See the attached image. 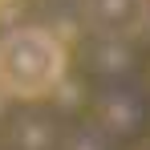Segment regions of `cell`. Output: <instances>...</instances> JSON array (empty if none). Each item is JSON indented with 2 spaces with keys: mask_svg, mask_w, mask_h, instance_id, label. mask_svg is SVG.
Returning a JSON list of instances; mask_svg holds the SVG:
<instances>
[{
  "mask_svg": "<svg viewBox=\"0 0 150 150\" xmlns=\"http://www.w3.org/2000/svg\"><path fill=\"white\" fill-rule=\"evenodd\" d=\"M93 65H98V73H105V77H126L138 65V53H134V45H130L126 37H101L98 53H93Z\"/></svg>",
  "mask_w": 150,
  "mask_h": 150,
  "instance_id": "4",
  "label": "cell"
},
{
  "mask_svg": "<svg viewBox=\"0 0 150 150\" xmlns=\"http://www.w3.org/2000/svg\"><path fill=\"white\" fill-rule=\"evenodd\" d=\"M73 150H110V146H105L101 138H93V134H89V138H77V142H73Z\"/></svg>",
  "mask_w": 150,
  "mask_h": 150,
  "instance_id": "5",
  "label": "cell"
},
{
  "mask_svg": "<svg viewBox=\"0 0 150 150\" xmlns=\"http://www.w3.org/2000/svg\"><path fill=\"white\" fill-rule=\"evenodd\" d=\"M150 0H85V16L98 28V37H126L138 33Z\"/></svg>",
  "mask_w": 150,
  "mask_h": 150,
  "instance_id": "2",
  "label": "cell"
},
{
  "mask_svg": "<svg viewBox=\"0 0 150 150\" xmlns=\"http://www.w3.org/2000/svg\"><path fill=\"white\" fill-rule=\"evenodd\" d=\"M138 33H142V41H146V49H150V8H146V16H142V25H138Z\"/></svg>",
  "mask_w": 150,
  "mask_h": 150,
  "instance_id": "6",
  "label": "cell"
},
{
  "mask_svg": "<svg viewBox=\"0 0 150 150\" xmlns=\"http://www.w3.org/2000/svg\"><path fill=\"white\" fill-rule=\"evenodd\" d=\"M69 73L65 41L41 25H16L0 37V93L21 101L53 98Z\"/></svg>",
  "mask_w": 150,
  "mask_h": 150,
  "instance_id": "1",
  "label": "cell"
},
{
  "mask_svg": "<svg viewBox=\"0 0 150 150\" xmlns=\"http://www.w3.org/2000/svg\"><path fill=\"white\" fill-rule=\"evenodd\" d=\"M101 126H105V134H114V138H134V134H142V126H146V101L138 98V93H110V98L101 101Z\"/></svg>",
  "mask_w": 150,
  "mask_h": 150,
  "instance_id": "3",
  "label": "cell"
}]
</instances>
